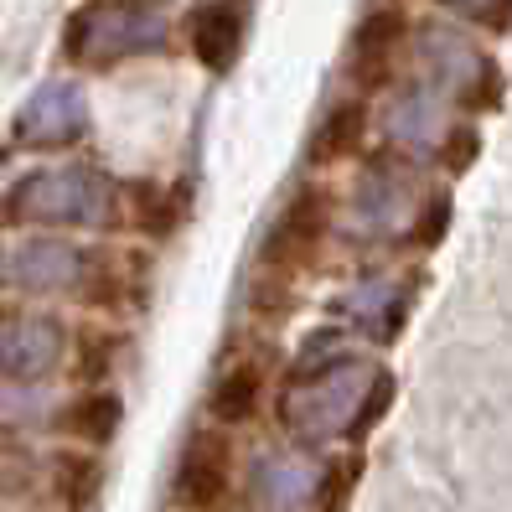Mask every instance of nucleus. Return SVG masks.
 <instances>
[{"instance_id":"a211bd4d","label":"nucleus","mask_w":512,"mask_h":512,"mask_svg":"<svg viewBox=\"0 0 512 512\" xmlns=\"http://www.w3.org/2000/svg\"><path fill=\"white\" fill-rule=\"evenodd\" d=\"M471 156H476V130L471 125H456V130L445 135V166L450 171H466Z\"/></svg>"},{"instance_id":"f8f14e48","label":"nucleus","mask_w":512,"mask_h":512,"mask_svg":"<svg viewBox=\"0 0 512 512\" xmlns=\"http://www.w3.org/2000/svg\"><path fill=\"white\" fill-rule=\"evenodd\" d=\"M352 213H368L378 228H388L399 213H409V187H404V176L399 171H368L363 176V187H357V197H352Z\"/></svg>"},{"instance_id":"39448f33","label":"nucleus","mask_w":512,"mask_h":512,"mask_svg":"<svg viewBox=\"0 0 512 512\" xmlns=\"http://www.w3.org/2000/svg\"><path fill=\"white\" fill-rule=\"evenodd\" d=\"M414 42L409 21L399 6H378L373 16H363V26L352 32V47H347V78L363 88V94H373V88H383L388 78H394V57Z\"/></svg>"},{"instance_id":"ddd939ff","label":"nucleus","mask_w":512,"mask_h":512,"mask_svg":"<svg viewBox=\"0 0 512 512\" xmlns=\"http://www.w3.org/2000/svg\"><path fill=\"white\" fill-rule=\"evenodd\" d=\"M26 119H32V130H37L42 140H68V135H78V130H83V99H78V88H68V83L42 88Z\"/></svg>"},{"instance_id":"9d476101","label":"nucleus","mask_w":512,"mask_h":512,"mask_svg":"<svg viewBox=\"0 0 512 512\" xmlns=\"http://www.w3.org/2000/svg\"><path fill=\"white\" fill-rule=\"evenodd\" d=\"M368 135V104L363 99H342V104H331L326 119L316 125L311 135V166H337L347 161L357 145H363Z\"/></svg>"},{"instance_id":"7ed1b4c3","label":"nucleus","mask_w":512,"mask_h":512,"mask_svg":"<svg viewBox=\"0 0 512 512\" xmlns=\"http://www.w3.org/2000/svg\"><path fill=\"white\" fill-rule=\"evenodd\" d=\"M233 497V440L218 425L187 435L171 471V507L182 512H223Z\"/></svg>"},{"instance_id":"6ab92c4d","label":"nucleus","mask_w":512,"mask_h":512,"mask_svg":"<svg viewBox=\"0 0 512 512\" xmlns=\"http://www.w3.org/2000/svg\"><path fill=\"white\" fill-rule=\"evenodd\" d=\"M445 11H456V16H476V21H497V6L502 0H440Z\"/></svg>"},{"instance_id":"20e7f679","label":"nucleus","mask_w":512,"mask_h":512,"mask_svg":"<svg viewBox=\"0 0 512 512\" xmlns=\"http://www.w3.org/2000/svg\"><path fill=\"white\" fill-rule=\"evenodd\" d=\"M166 42V21L150 6H94L73 21V57H125Z\"/></svg>"},{"instance_id":"2eb2a0df","label":"nucleus","mask_w":512,"mask_h":512,"mask_svg":"<svg viewBox=\"0 0 512 512\" xmlns=\"http://www.w3.org/2000/svg\"><path fill=\"white\" fill-rule=\"evenodd\" d=\"M388 404H394V373H373V383H368L363 404H357V414H352L347 435H352V440H363V435L378 425V419L388 414Z\"/></svg>"},{"instance_id":"6e6552de","label":"nucleus","mask_w":512,"mask_h":512,"mask_svg":"<svg viewBox=\"0 0 512 512\" xmlns=\"http://www.w3.org/2000/svg\"><path fill=\"white\" fill-rule=\"evenodd\" d=\"M192 52H197L202 68L228 73L238 63V52H244V11L228 6V0H213L207 11H197V21H192Z\"/></svg>"},{"instance_id":"1a4fd4ad","label":"nucleus","mask_w":512,"mask_h":512,"mask_svg":"<svg viewBox=\"0 0 512 512\" xmlns=\"http://www.w3.org/2000/svg\"><path fill=\"white\" fill-rule=\"evenodd\" d=\"M119 419H125V399L109 394V388H83V394L63 409V430L83 450H104L119 435Z\"/></svg>"},{"instance_id":"f257e3e1","label":"nucleus","mask_w":512,"mask_h":512,"mask_svg":"<svg viewBox=\"0 0 512 512\" xmlns=\"http://www.w3.org/2000/svg\"><path fill=\"white\" fill-rule=\"evenodd\" d=\"M331 218H337V197H331V187H321V182L300 187L280 207V218L269 223V233H264V244H259V275L290 285L300 269L311 264V254L326 244Z\"/></svg>"},{"instance_id":"f3484780","label":"nucleus","mask_w":512,"mask_h":512,"mask_svg":"<svg viewBox=\"0 0 512 512\" xmlns=\"http://www.w3.org/2000/svg\"><path fill=\"white\" fill-rule=\"evenodd\" d=\"M445 228H450V197L435 192V197L425 202V218H414V228H409L414 249H435L440 238H445Z\"/></svg>"},{"instance_id":"dca6fc26","label":"nucleus","mask_w":512,"mask_h":512,"mask_svg":"<svg viewBox=\"0 0 512 512\" xmlns=\"http://www.w3.org/2000/svg\"><path fill=\"white\" fill-rule=\"evenodd\" d=\"M357 476H363V456H342V481H337V466H331L321 476V492H316L321 512H342L347 507V492L357 487Z\"/></svg>"},{"instance_id":"f03ea898","label":"nucleus","mask_w":512,"mask_h":512,"mask_svg":"<svg viewBox=\"0 0 512 512\" xmlns=\"http://www.w3.org/2000/svg\"><path fill=\"white\" fill-rule=\"evenodd\" d=\"M414 63L425 83L445 99H481L476 88H487V104H497V68L461 26H419L414 32Z\"/></svg>"},{"instance_id":"423d86ee","label":"nucleus","mask_w":512,"mask_h":512,"mask_svg":"<svg viewBox=\"0 0 512 512\" xmlns=\"http://www.w3.org/2000/svg\"><path fill=\"white\" fill-rule=\"evenodd\" d=\"M383 130H388L394 145H404V150L419 156V150H440L456 125H450V114H445V94H435L430 83H414V88H404V94L388 99Z\"/></svg>"},{"instance_id":"9b49d317","label":"nucleus","mask_w":512,"mask_h":512,"mask_svg":"<svg viewBox=\"0 0 512 512\" xmlns=\"http://www.w3.org/2000/svg\"><path fill=\"white\" fill-rule=\"evenodd\" d=\"M52 492L57 502H68L73 512L99 502L104 492V461L94 456V450H63V456L52 461Z\"/></svg>"},{"instance_id":"4468645a","label":"nucleus","mask_w":512,"mask_h":512,"mask_svg":"<svg viewBox=\"0 0 512 512\" xmlns=\"http://www.w3.org/2000/svg\"><path fill=\"white\" fill-rule=\"evenodd\" d=\"M114 363V337L109 331H78V347H73V373L83 388H99L109 378Z\"/></svg>"},{"instance_id":"0eeeda50","label":"nucleus","mask_w":512,"mask_h":512,"mask_svg":"<svg viewBox=\"0 0 512 512\" xmlns=\"http://www.w3.org/2000/svg\"><path fill=\"white\" fill-rule=\"evenodd\" d=\"M259 409H264V368L254 363V357L223 368L218 383L207 388V419H213L218 430H244V425H254Z\"/></svg>"}]
</instances>
